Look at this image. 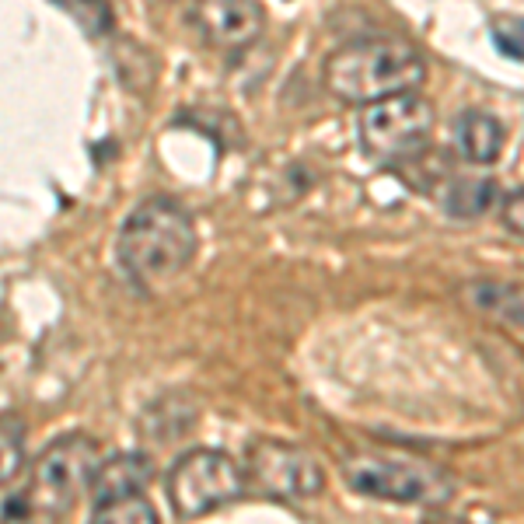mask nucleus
I'll use <instances>...</instances> for the list:
<instances>
[{
	"mask_svg": "<svg viewBox=\"0 0 524 524\" xmlns=\"http://www.w3.org/2000/svg\"><path fill=\"white\" fill-rule=\"evenodd\" d=\"M196 259V224L168 196L144 199L123 221L116 262L140 294H164Z\"/></svg>",
	"mask_w": 524,
	"mask_h": 524,
	"instance_id": "nucleus-1",
	"label": "nucleus"
},
{
	"mask_svg": "<svg viewBox=\"0 0 524 524\" xmlns=\"http://www.w3.org/2000/svg\"><path fill=\"white\" fill-rule=\"evenodd\" d=\"M426 81L424 53L409 39L371 35L339 46L326 60V88L346 105H374L406 92H420Z\"/></svg>",
	"mask_w": 524,
	"mask_h": 524,
	"instance_id": "nucleus-2",
	"label": "nucleus"
},
{
	"mask_svg": "<svg viewBox=\"0 0 524 524\" xmlns=\"http://www.w3.org/2000/svg\"><path fill=\"white\" fill-rule=\"evenodd\" d=\"M99 444L81 433V430H70L64 437L49 441L39 458L32 465V476H29V486H25V503L39 511L42 518L57 524L64 514H70L77 507V500L92 490L95 483V472L101 465Z\"/></svg>",
	"mask_w": 524,
	"mask_h": 524,
	"instance_id": "nucleus-3",
	"label": "nucleus"
},
{
	"mask_svg": "<svg viewBox=\"0 0 524 524\" xmlns=\"http://www.w3.org/2000/svg\"><path fill=\"white\" fill-rule=\"evenodd\" d=\"M343 479L354 493L389 503L437 507L455 493V479L441 465L402 455H350L343 458Z\"/></svg>",
	"mask_w": 524,
	"mask_h": 524,
	"instance_id": "nucleus-4",
	"label": "nucleus"
},
{
	"mask_svg": "<svg viewBox=\"0 0 524 524\" xmlns=\"http://www.w3.org/2000/svg\"><path fill=\"white\" fill-rule=\"evenodd\" d=\"M433 130H437V112L420 92L374 101L361 116L363 151L381 164L416 162L430 147Z\"/></svg>",
	"mask_w": 524,
	"mask_h": 524,
	"instance_id": "nucleus-5",
	"label": "nucleus"
},
{
	"mask_svg": "<svg viewBox=\"0 0 524 524\" xmlns=\"http://www.w3.org/2000/svg\"><path fill=\"white\" fill-rule=\"evenodd\" d=\"M168 503L182 521L206 518L217 507L234 503L245 493V468L228 451L196 448L186 451L168 472Z\"/></svg>",
	"mask_w": 524,
	"mask_h": 524,
	"instance_id": "nucleus-6",
	"label": "nucleus"
},
{
	"mask_svg": "<svg viewBox=\"0 0 524 524\" xmlns=\"http://www.w3.org/2000/svg\"><path fill=\"white\" fill-rule=\"evenodd\" d=\"M249 479L259 486L262 493L276 496V500H311L319 496L326 486V476H322V465L311 458V451L287 444V441H256L249 448Z\"/></svg>",
	"mask_w": 524,
	"mask_h": 524,
	"instance_id": "nucleus-7",
	"label": "nucleus"
},
{
	"mask_svg": "<svg viewBox=\"0 0 524 524\" xmlns=\"http://www.w3.org/2000/svg\"><path fill=\"white\" fill-rule=\"evenodd\" d=\"M196 25L210 46L245 49L266 29L262 0H196Z\"/></svg>",
	"mask_w": 524,
	"mask_h": 524,
	"instance_id": "nucleus-8",
	"label": "nucleus"
},
{
	"mask_svg": "<svg viewBox=\"0 0 524 524\" xmlns=\"http://www.w3.org/2000/svg\"><path fill=\"white\" fill-rule=\"evenodd\" d=\"M455 151L461 162L476 164V168H490L503 154V123L483 112V109H468L455 119Z\"/></svg>",
	"mask_w": 524,
	"mask_h": 524,
	"instance_id": "nucleus-9",
	"label": "nucleus"
},
{
	"mask_svg": "<svg viewBox=\"0 0 524 524\" xmlns=\"http://www.w3.org/2000/svg\"><path fill=\"white\" fill-rule=\"evenodd\" d=\"M441 210L455 221H479L493 206H500V186L490 175H451L441 186Z\"/></svg>",
	"mask_w": 524,
	"mask_h": 524,
	"instance_id": "nucleus-10",
	"label": "nucleus"
},
{
	"mask_svg": "<svg viewBox=\"0 0 524 524\" xmlns=\"http://www.w3.org/2000/svg\"><path fill=\"white\" fill-rule=\"evenodd\" d=\"M465 301L490 315L493 322H511V326H524V294L518 287L507 284H493V280H476L465 287Z\"/></svg>",
	"mask_w": 524,
	"mask_h": 524,
	"instance_id": "nucleus-11",
	"label": "nucleus"
},
{
	"mask_svg": "<svg viewBox=\"0 0 524 524\" xmlns=\"http://www.w3.org/2000/svg\"><path fill=\"white\" fill-rule=\"evenodd\" d=\"M147 479H151V461L144 455H116V458H105L99 465L92 490H95V496L136 493L147 486Z\"/></svg>",
	"mask_w": 524,
	"mask_h": 524,
	"instance_id": "nucleus-12",
	"label": "nucleus"
},
{
	"mask_svg": "<svg viewBox=\"0 0 524 524\" xmlns=\"http://www.w3.org/2000/svg\"><path fill=\"white\" fill-rule=\"evenodd\" d=\"M88 524H162V518H158L154 503L144 496V490H136L99 496L95 514Z\"/></svg>",
	"mask_w": 524,
	"mask_h": 524,
	"instance_id": "nucleus-13",
	"label": "nucleus"
},
{
	"mask_svg": "<svg viewBox=\"0 0 524 524\" xmlns=\"http://www.w3.org/2000/svg\"><path fill=\"white\" fill-rule=\"evenodd\" d=\"M25 461V424L14 413H0V486H7Z\"/></svg>",
	"mask_w": 524,
	"mask_h": 524,
	"instance_id": "nucleus-14",
	"label": "nucleus"
},
{
	"mask_svg": "<svg viewBox=\"0 0 524 524\" xmlns=\"http://www.w3.org/2000/svg\"><path fill=\"white\" fill-rule=\"evenodd\" d=\"M53 4H60L88 35H105L112 29L109 0H53Z\"/></svg>",
	"mask_w": 524,
	"mask_h": 524,
	"instance_id": "nucleus-15",
	"label": "nucleus"
},
{
	"mask_svg": "<svg viewBox=\"0 0 524 524\" xmlns=\"http://www.w3.org/2000/svg\"><path fill=\"white\" fill-rule=\"evenodd\" d=\"M493 39H496V46H500L507 57L524 60V22L521 18H500V22L493 25Z\"/></svg>",
	"mask_w": 524,
	"mask_h": 524,
	"instance_id": "nucleus-16",
	"label": "nucleus"
},
{
	"mask_svg": "<svg viewBox=\"0 0 524 524\" xmlns=\"http://www.w3.org/2000/svg\"><path fill=\"white\" fill-rule=\"evenodd\" d=\"M0 524H53V521H49V518H42L39 511H32V507L25 503V496H14V500L4 507Z\"/></svg>",
	"mask_w": 524,
	"mask_h": 524,
	"instance_id": "nucleus-17",
	"label": "nucleus"
},
{
	"mask_svg": "<svg viewBox=\"0 0 524 524\" xmlns=\"http://www.w3.org/2000/svg\"><path fill=\"white\" fill-rule=\"evenodd\" d=\"M500 217H503V224L514 231L518 238H524V189L511 193L500 203Z\"/></svg>",
	"mask_w": 524,
	"mask_h": 524,
	"instance_id": "nucleus-18",
	"label": "nucleus"
},
{
	"mask_svg": "<svg viewBox=\"0 0 524 524\" xmlns=\"http://www.w3.org/2000/svg\"><path fill=\"white\" fill-rule=\"evenodd\" d=\"M430 524H468V521H455V518H441V521H430Z\"/></svg>",
	"mask_w": 524,
	"mask_h": 524,
	"instance_id": "nucleus-19",
	"label": "nucleus"
}]
</instances>
